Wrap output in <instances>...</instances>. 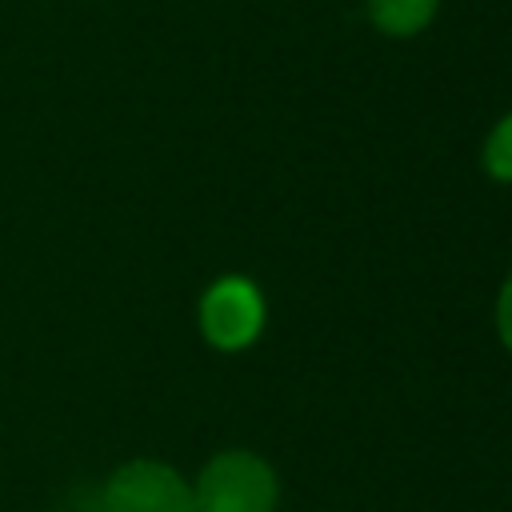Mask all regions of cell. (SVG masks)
Listing matches in <instances>:
<instances>
[{
	"label": "cell",
	"instance_id": "obj_6",
	"mask_svg": "<svg viewBox=\"0 0 512 512\" xmlns=\"http://www.w3.org/2000/svg\"><path fill=\"white\" fill-rule=\"evenodd\" d=\"M496 332H500V344L512 352V272L496 296Z\"/></svg>",
	"mask_w": 512,
	"mask_h": 512
},
{
	"label": "cell",
	"instance_id": "obj_1",
	"mask_svg": "<svg viewBox=\"0 0 512 512\" xmlns=\"http://www.w3.org/2000/svg\"><path fill=\"white\" fill-rule=\"evenodd\" d=\"M192 496L196 512H276L280 480L264 456L248 448H228L200 468Z\"/></svg>",
	"mask_w": 512,
	"mask_h": 512
},
{
	"label": "cell",
	"instance_id": "obj_4",
	"mask_svg": "<svg viewBox=\"0 0 512 512\" xmlns=\"http://www.w3.org/2000/svg\"><path fill=\"white\" fill-rule=\"evenodd\" d=\"M440 0H368V20L384 36H416L436 16Z\"/></svg>",
	"mask_w": 512,
	"mask_h": 512
},
{
	"label": "cell",
	"instance_id": "obj_5",
	"mask_svg": "<svg viewBox=\"0 0 512 512\" xmlns=\"http://www.w3.org/2000/svg\"><path fill=\"white\" fill-rule=\"evenodd\" d=\"M484 168L492 180L512 184V116H504L484 140Z\"/></svg>",
	"mask_w": 512,
	"mask_h": 512
},
{
	"label": "cell",
	"instance_id": "obj_2",
	"mask_svg": "<svg viewBox=\"0 0 512 512\" xmlns=\"http://www.w3.org/2000/svg\"><path fill=\"white\" fill-rule=\"evenodd\" d=\"M200 332L220 352H240L264 332V296L248 276H220L200 296Z\"/></svg>",
	"mask_w": 512,
	"mask_h": 512
},
{
	"label": "cell",
	"instance_id": "obj_3",
	"mask_svg": "<svg viewBox=\"0 0 512 512\" xmlns=\"http://www.w3.org/2000/svg\"><path fill=\"white\" fill-rule=\"evenodd\" d=\"M104 512H196V496L176 468L160 460H132L112 472Z\"/></svg>",
	"mask_w": 512,
	"mask_h": 512
}]
</instances>
